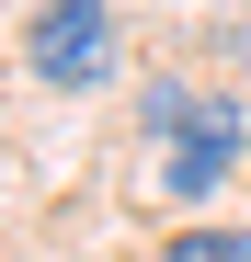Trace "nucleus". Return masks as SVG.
<instances>
[{
    "label": "nucleus",
    "mask_w": 251,
    "mask_h": 262,
    "mask_svg": "<svg viewBox=\"0 0 251 262\" xmlns=\"http://www.w3.org/2000/svg\"><path fill=\"white\" fill-rule=\"evenodd\" d=\"M103 57H114V0H34V23H23V69L34 80L92 92Z\"/></svg>",
    "instance_id": "1"
},
{
    "label": "nucleus",
    "mask_w": 251,
    "mask_h": 262,
    "mask_svg": "<svg viewBox=\"0 0 251 262\" xmlns=\"http://www.w3.org/2000/svg\"><path fill=\"white\" fill-rule=\"evenodd\" d=\"M240 148H251V114H240L228 92H205V114L183 125L172 148H160V194H183V205H205V194H217L228 171H240Z\"/></svg>",
    "instance_id": "2"
},
{
    "label": "nucleus",
    "mask_w": 251,
    "mask_h": 262,
    "mask_svg": "<svg viewBox=\"0 0 251 262\" xmlns=\"http://www.w3.org/2000/svg\"><path fill=\"white\" fill-rule=\"evenodd\" d=\"M160 262H251V228H183L160 239Z\"/></svg>",
    "instance_id": "3"
}]
</instances>
